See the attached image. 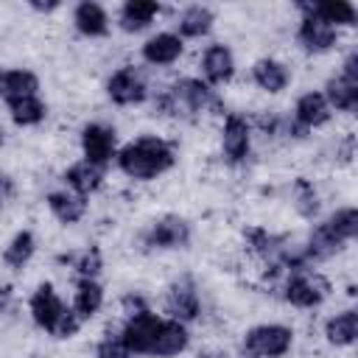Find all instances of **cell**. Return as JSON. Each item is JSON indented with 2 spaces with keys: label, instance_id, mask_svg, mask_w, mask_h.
Here are the masks:
<instances>
[{
  "label": "cell",
  "instance_id": "obj_1",
  "mask_svg": "<svg viewBox=\"0 0 358 358\" xmlns=\"http://www.w3.org/2000/svg\"><path fill=\"white\" fill-rule=\"evenodd\" d=\"M151 109L157 117H187L196 120L201 115H227L224 95L201 81L199 76H182L173 84L162 87L159 92H151Z\"/></svg>",
  "mask_w": 358,
  "mask_h": 358
},
{
  "label": "cell",
  "instance_id": "obj_2",
  "mask_svg": "<svg viewBox=\"0 0 358 358\" xmlns=\"http://www.w3.org/2000/svg\"><path fill=\"white\" fill-rule=\"evenodd\" d=\"M358 235V210L352 204H341L324 218H316L305 243H299V255L308 266H319L341 255Z\"/></svg>",
  "mask_w": 358,
  "mask_h": 358
},
{
  "label": "cell",
  "instance_id": "obj_3",
  "mask_svg": "<svg viewBox=\"0 0 358 358\" xmlns=\"http://www.w3.org/2000/svg\"><path fill=\"white\" fill-rule=\"evenodd\" d=\"M176 165V145L159 134H140L115 154V168L131 182H154Z\"/></svg>",
  "mask_w": 358,
  "mask_h": 358
},
{
  "label": "cell",
  "instance_id": "obj_4",
  "mask_svg": "<svg viewBox=\"0 0 358 358\" xmlns=\"http://www.w3.org/2000/svg\"><path fill=\"white\" fill-rule=\"evenodd\" d=\"M28 316L31 322L56 341H70L81 333L84 322L76 316V310L62 299L53 282H39L28 296Z\"/></svg>",
  "mask_w": 358,
  "mask_h": 358
},
{
  "label": "cell",
  "instance_id": "obj_5",
  "mask_svg": "<svg viewBox=\"0 0 358 358\" xmlns=\"http://www.w3.org/2000/svg\"><path fill=\"white\" fill-rule=\"evenodd\" d=\"M333 285L330 280L313 268V266H299L282 274L280 280V296L285 305L296 308V310H316L327 302Z\"/></svg>",
  "mask_w": 358,
  "mask_h": 358
},
{
  "label": "cell",
  "instance_id": "obj_6",
  "mask_svg": "<svg viewBox=\"0 0 358 358\" xmlns=\"http://www.w3.org/2000/svg\"><path fill=\"white\" fill-rule=\"evenodd\" d=\"M296 333L285 322H260L252 324L238 344L241 358H288L294 350Z\"/></svg>",
  "mask_w": 358,
  "mask_h": 358
},
{
  "label": "cell",
  "instance_id": "obj_7",
  "mask_svg": "<svg viewBox=\"0 0 358 358\" xmlns=\"http://www.w3.org/2000/svg\"><path fill=\"white\" fill-rule=\"evenodd\" d=\"M190 243H193V224L179 213H162L140 232L143 252H182Z\"/></svg>",
  "mask_w": 358,
  "mask_h": 358
},
{
  "label": "cell",
  "instance_id": "obj_8",
  "mask_svg": "<svg viewBox=\"0 0 358 358\" xmlns=\"http://www.w3.org/2000/svg\"><path fill=\"white\" fill-rule=\"evenodd\" d=\"M204 302H201V288L193 274H176L165 291H162V316L176 319L182 324H193L201 319Z\"/></svg>",
  "mask_w": 358,
  "mask_h": 358
},
{
  "label": "cell",
  "instance_id": "obj_9",
  "mask_svg": "<svg viewBox=\"0 0 358 358\" xmlns=\"http://www.w3.org/2000/svg\"><path fill=\"white\" fill-rule=\"evenodd\" d=\"M218 145L221 157L227 165L241 168L249 162L252 148H255V131L249 123V115L243 112H227L221 117V131H218Z\"/></svg>",
  "mask_w": 358,
  "mask_h": 358
},
{
  "label": "cell",
  "instance_id": "obj_10",
  "mask_svg": "<svg viewBox=\"0 0 358 358\" xmlns=\"http://www.w3.org/2000/svg\"><path fill=\"white\" fill-rule=\"evenodd\" d=\"M103 92L120 109L143 106L151 98V87H148V81H145V76H143V70L137 64H120V67H115L106 76V81H103Z\"/></svg>",
  "mask_w": 358,
  "mask_h": 358
},
{
  "label": "cell",
  "instance_id": "obj_11",
  "mask_svg": "<svg viewBox=\"0 0 358 358\" xmlns=\"http://www.w3.org/2000/svg\"><path fill=\"white\" fill-rule=\"evenodd\" d=\"M162 324V313H157L154 308H145L140 313L123 316L117 333L123 338V344L129 347V352L134 358H151L154 344H157V333Z\"/></svg>",
  "mask_w": 358,
  "mask_h": 358
},
{
  "label": "cell",
  "instance_id": "obj_12",
  "mask_svg": "<svg viewBox=\"0 0 358 358\" xmlns=\"http://www.w3.org/2000/svg\"><path fill=\"white\" fill-rule=\"evenodd\" d=\"M78 148H81V159L106 171L115 162V154L120 148L115 126H109L103 120H87L78 131Z\"/></svg>",
  "mask_w": 358,
  "mask_h": 358
},
{
  "label": "cell",
  "instance_id": "obj_13",
  "mask_svg": "<svg viewBox=\"0 0 358 358\" xmlns=\"http://www.w3.org/2000/svg\"><path fill=\"white\" fill-rule=\"evenodd\" d=\"M294 39L299 45L302 53L308 56H324L330 50H336V45L341 42V31H336L333 25L299 11V20H296V31H294Z\"/></svg>",
  "mask_w": 358,
  "mask_h": 358
},
{
  "label": "cell",
  "instance_id": "obj_14",
  "mask_svg": "<svg viewBox=\"0 0 358 358\" xmlns=\"http://www.w3.org/2000/svg\"><path fill=\"white\" fill-rule=\"evenodd\" d=\"M235 73H238V62L227 42H210L201 50V56H199V78L201 81L221 90L235 78Z\"/></svg>",
  "mask_w": 358,
  "mask_h": 358
},
{
  "label": "cell",
  "instance_id": "obj_15",
  "mask_svg": "<svg viewBox=\"0 0 358 358\" xmlns=\"http://www.w3.org/2000/svg\"><path fill=\"white\" fill-rule=\"evenodd\" d=\"M182 56H185V39L179 34H173V31H157V34L145 36V42L140 45L143 64H148L154 70L173 67Z\"/></svg>",
  "mask_w": 358,
  "mask_h": 358
},
{
  "label": "cell",
  "instance_id": "obj_16",
  "mask_svg": "<svg viewBox=\"0 0 358 358\" xmlns=\"http://www.w3.org/2000/svg\"><path fill=\"white\" fill-rule=\"evenodd\" d=\"M288 115L308 134H313L316 129H324L333 120V109H330L327 98L322 95V90H305V92H299Z\"/></svg>",
  "mask_w": 358,
  "mask_h": 358
},
{
  "label": "cell",
  "instance_id": "obj_17",
  "mask_svg": "<svg viewBox=\"0 0 358 358\" xmlns=\"http://www.w3.org/2000/svg\"><path fill=\"white\" fill-rule=\"evenodd\" d=\"M249 78H252V84H255L260 92H266V95H280V92H285V90L291 87L294 73H291V67H288L282 59L260 56V59L252 62Z\"/></svg>",
  "mask_w": 358,
  "mask_h": 358
},
{
  "label": "cell",
  "instance_id": "obj_18",
  "mask_svg": "<svg viewBox=\"0 0 358 358\" xmlns=\"http://www.w3.org/2000/svg\"><path fill=\"white\" fill-rule=\"evenodd\" d=\"M70 22L76 28L78 36L84 39H106L109 31H112V17L109 11L95 3V0H81L73 6V14H70Z\"/></svg>",
  "mask_w": 358,
  "mask_h": 358
},
{
  "label": "cell",
  "instance_id": "obj_19",
  "mask_svg": "<svg viewBox=\"0 0 358 358\" xmlns=\"http://www.w3.org/2000/svg\"><path fill=\"white\" fill-rule=\"evenodd\" d=\"M45 207H48V213H50L59 224L73 227V224H78V221L87 218V213H90V199H84V196H78V193H73V190H67V187L62 185V187H53V190L45 193Z\"/></svg>",
  "mask_w": 358,
  "mask_h": 358
},
{
  "label": "cell",
  "instance_id": "obj_20",
  "mask_svg": "<svg viewBox=\"0 0 358 358\" xmlns=\"http://www.w3.org/2000/svg\"><path fill=\"white\" fill-rule=\"evenodd\" d=\"M162 11L165 8L157 0H126V3H120L117 14H115V25L123 34H143L145 28H151L159 20Z\"/></svg>",
  "mask_w": 358,
  "mask_h": 358
},
{
  "label": "cell",
  "instance_id": "obj_21",
  "mask_svg": "<svg viewBox=\"0 0 358 358\" xmlns=\"http://www.w3.org/2000/svg\"><path fill=\"white\" fill-rule=\"evenodd\" d=\"M103 179H106V171L98 168V165H92V162H87V159H76V162H70L62 171V185L67 190L84 196V199L95 196L103 187Z\"/></svg>",
  "mask_w": 358,
  "mask_h": 358
},
{
  "label": "cell",
  "instance_id": "obj_22",
  "mask_svg": "<svg viewBox=\"0 0 358 358\" xmlns=\"http://www.w3.org/2000/svg\"><path fill=\"white\" fill-rule=\"evenodd\" d=\"M213 25H215V11L204 3H193V6H185L176 14V22H173L171 31L179 34L187 42V39H207Z\"/></svg>",
  "mask_w": 358,
  "mask_h": 358
},
{
  "label": "cell",
  "instance_id": "obj_23",
  "mask_svg": "<svg viewBox=\"0 0 358 358\" xmlns=\"http://www.w3.org/2000/svg\"><path fill=\"white\" fill-rule=\"evenodd\" d=\"M190 341H193V336H190L187 324L162 316V324H159L151 358H179V355H185L190 350Z\"/></svg>",
  "mask_w": 358,
  "mask_h": 358
},
{
  "label": "cell",
  "instance_id": "obj_24",
  "mask_svg": "<svg viewBox=\"0 0 358 358\" xmlns=\"http://www.w3.org/2000/svg\"><path fill=\"white\" fill-rule=\"evenodd\" d=\"M296 11H305L327 25H333L336 31L341 28H355L358 22V11L352 3L347 0H322V3H296Z\"/></svg>",
  "mask_w": 358,
  "mask_h": 358
},
{
  "label": "cell",
  "instance_id": "obj_25",
  "mask_svg": "<svg viewBox=\"0 0 358 358\" xmlns=\"http://www.w3.org/2000/svg\"><path fill=\"white\" fill-rule=\"evenodd\" d=\"M103 305H106V288L101 285V280H73L70 308L81 322L95 319L103 310Z\"/></svg>",
  "mask_w": 358,
  "mask_h": 358
},
{
  "label": "cell",
  "instance_id": "obj_26",
  "mask_svg": "<svg viewBox=\"0 0 358 358\" xmlns=\"http://www.w3.org/2000/svg\"><path fill=\"white\" fill-rule=\"evenodd\" d=\"M322 336L336 350L352 347L355 338H358V310L355 308H341V310L330 313L322 324Z\"/></svg>",
  "mask_w": 358,
  "mask_h": 358
},
{
  "label": "cell",
  "instance_id": "obj_27",
  "mask_svg": "<svg viewBox=\"0 0 358 358\" xmlns=\"http://www.w3.org/2000/svg\"><path fill=\"white\" fill-rule=\"evenodd\" d=\"M322 95L327 98L333 115L341 112V115H355L358 112V78H347L341 76L338 70L324 81L322 87Z\"/></svg>",
  "mask_w": 358,
  "mask_h": 358
},
{
  "label": "cell",
  "instance_id": "obj_28",
  "mask_svg": "<svg viewBox=\"0 0 358 358\" xmlns=\"http://www.w3.org/2000/svg\"><path fill=\"white\" fill-rule=\"evenodd\" d=\"M3 106H6L8 120L14 126H20V129H34V126L45 123V117H48V103H45V98L39 92L36 95L8 98V101H3Z\"/></svg>",
  "mask_w": 358,
  "mask_h": 358
},
{
  "label": "cell",
  "instance_id": "obj_29",
  "mask_svg": "<svg viewBox=\"0 0 358 358\" xmlns=\"http://www.w3.org/2000/svg\"><path fill=\"white\" fill-rule=\"evenodd\" d=\"M59 263L67 266L76 280H98L103 271V252H101V246L90 243V246L59 255Z\"/></svg>",
  "mask_w": 358,
  "mask_h": 358
},
{
  "label": "cell",
  "instance_id": "obj_30",
  "mask_svg": "<svg viewBox=\"0 0 358 358\" xmlns=\"http://www.w3.org/2000/svg\"><path fill=\"white\" fill-rule=\"evenodd\" d=\"M36 246L39 243H36V235L31 229H17L8 238V243L3 246V266L11 268V271H22L34 260Z\"/></svg>",
  "mask_w": 358,
  "mask_h": 358
},
{
  "label": "cell",
  "instance_id": "obj_31",
  "mask_svg": "<svg viewBox=\"0 0 358 358\" xmlns=\"http://www.w3.org/2000/svg\"><path fill=\"white\" fill-rule=\"evenodd\" d=\"M39 92V76L28 67H0V101L17 98V95H36Z\"/></svg>",
  "mask_w": 358,
  "mask_h": 358
},
{
  "label": "cell",
  "instance_id": "obj_32",
  "mask_svg": "<svg viewBox=\"0 0 358 358\" xmlns=\"http://www.w3.org/2000/svg\"><path fill=\"white\" fill-rule=\"evenodd\" d=\"M291 204L294 213L305 221H316L322 215V196L316 190V185L308 176H296L291 185Z\"/></svg>",
  "mask_w": 358,
  "mask_h": 358
},
{
  "label": "cell",
  "instance_id": "obj_33",
  "mask_svg": "<svg viewBox=\"0 0 358 358\" xmlns=\"http://www.w3.org/2000/svg\"><path fill=\"white\" fill-rule=\"evenodd\" d=\"M92 358H134V355H131V352H129V347L123 344V338H120L117 327H112V330H106V333L95 341Z\"/></svg>",
  "mask_w": 358,
  "mask_h": 358
},
{
  "label": "cell",
  "instance_id": "obj_34",
  "mask_svg": "<svg viewBox=\"0 0 358 358\" xmlns=\"http://www.w3.org/2000/svg\"><path fill=\"white\" fill-rule=\"evenodd\" d=\"M145 308H151V302H148L140 291H126V294L120 296V313H123V316L140 313V310H145Z\"/></svg>",
  "mask_w": 358,
  "mask_h": 358
},
{
  "label": "cell",
  "instance_id": "obj_35",
  "mask_svg": "<svg viewBox=\"0 0 358 358\" xmlns=\"http://www.w3.org/2000/svg\"><path fill=\"white\" fill-rule=\"evenodd\" d=\"M14 305V285L11 282H0V319L11 310Z\"/></svg>",
  "mask_w": 358,
  "mask_h": 358
},
{
  "label": "cell",
  "instance_id": "obj_36",
  "mask_svg": "<svg viewBox=\"0 0 358 358\" xmlns=\"http://www.w3.org/2000/svg\"><path fill=\"white\" fill-rule=\"evenodd\" d=\"M17 196V182L8 173H0V201H8Z\"/></svg>",
  "mask_w": 358,
  "mask_h": 358
},
{
  "label": "cell",
  "instance_id": "obj_37",
  "mask_svg": "<svg viewBox=\"0 0 358 358\" xmlns=\"http://www.w3.org/2000/svg\"><path fill=\"white\" fill-rule=\"evenodd\" d=\"M28 8L31 11H36V14H53V11H59L62 8V3L59 0H28Z\"/></svg>",
  "mask_w": 358,
  "mask_h": 358
},
{
  "label": "cell",
  "instance_id": "obj_38",
  "mask_svg": "<svg viewBox=\"0 0 358 358\" xmlns=\"http://www.w3.org/2000/svg\"><path fill=\"white\" fill-rule=\"evenodd\" d=\"M193 358H229L224 350H201V352H196Z\"/></svg>",
  "mask_w": 358,
  "mask_h": 358
},
{
  "label": "cell",
  "instance_id": "obj_39",
  "mask_svg": "<svg viewBox=\"0 0 358 358\" xmlns=\"http://www.w3.org/2000/svg\"><path fill=\"white\" fill-rule=\"evenodd\" d=\"M3 140H6V131H3V126H0V145H3Z\"/></svg>",
  "mask_w": 358,
  "mask_h": 358
},
{
  "label": "cell",
  "instance_id": "obj_40",
  "mask_svg": "<svg viewBox=\"0 0 358 358\" xmlns=\"http://www.w3.org/2000/svg\"><path fill=\"white\" fill-rule=\"evenodd\" d=\"M0 210H3V201H0Z\"/></svg>",
  "mask_w": 358,
  "mask_h": 358
}]
</instances>
